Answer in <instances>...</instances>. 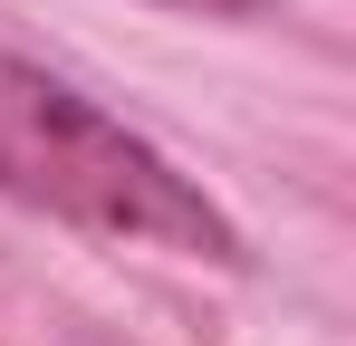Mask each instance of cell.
<instances>
[{
  "mask_svg": "<svg viewBox=\"0 0 356 346\" xmlns=\"http://www.w3.org/2000/svg\"><path fill=\"white\" fill-rule=\"evenodd\" d=\"M77 346H116V337H97V327H77Z\"/></svg>",
  "mask_w": 356,
  "mask_h": 346,
  "instance_id": "obj_3",
  "label": "cell"
},
{
  "mask_svg": "<svg viewBox=\"0 0 356 346\" xmlns=\"http://www.w3.org/2000/svg\"><path fill=\"white\" fill-rule=\"evenodd\" d=\"M164 10H202V19H222V10H250V0H164Z\"/></svg>",
  "mask_w": 356,
  "mask_h": 346,
  "instance_id": "obj_2",
  "label": "cell"
},
{
  "mask_svg": "<svg viewBox=\"0 0 356 346\" xmlns=\"http://www.w3.org/2000/svg\"><path fill=\"white\" fill-rule=\"evenodd\" d=\"M0 202L49 212L97 240H135V250H174V260H241L232 212L174 173L125 115H106L87 87H67L49 67L0 49Z\"/></svg>",
  "mask_w": 356,
  "mask_h": 346,
  "instance_id": "obj_1",
  "label": "cell"
}]
</instances>
